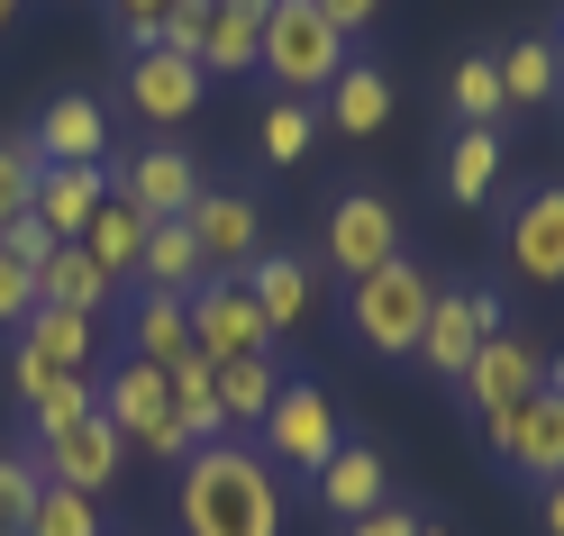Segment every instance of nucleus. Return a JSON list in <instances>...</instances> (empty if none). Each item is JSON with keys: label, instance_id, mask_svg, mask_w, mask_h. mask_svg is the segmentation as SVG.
Instances as JSON below:
<instances>
[{"label": "nucleus", "instance_id": "f257e3e1", "mask_svg": "<svg viewBox=\"0 0 564 536\" xmlns=\"http://www.w3.org/2000/svg\"><path fill=\"white\" fill-rule=\"evenodd\" d=\"M183 536H282V482L256 446H200L183 455Z\"/></svg>", "mask_w": 564, "mask_h": 536}, {"label": "nucleus", "instance_id": "f03ea898", "mask_svg": "<svg viewBox=\"0 0 564 536\" xmlns=\"http://www.w3.org/2000/svg\"><path fill=\"white\" fill-rule=\"evenodd\" d=\"M264 74L292 91V100H319L346 64H356V37L319 10V0H273V19H264Z\"/></svg>", "mask_w": 564, "mask_h": 536}, {"label": "nucleus", "instance_id": "7ed1b4c3", "mask_svg": "<svg viewBox=\"0 0 564 536\" xmlns=\"http://www.w3.org/2000/svg\"><path fill=\"white\" fill-rule=\"evenodd\" d=\"M429 300H437V273L429 264H373L365 282H346V328H356L365 354H419V328H429Z\"/></svg>", "mask_w": 564, "mask_h": 536}, {"label": "nucleus", "instance_id": "20e7f679", "mask_svg": "<svg viewBox=\"0 0 564 536\" xmlns=\"http://www.w3.org/2000/svg\"><path fill=\"white\" fill-rule=\"evenodd\" d=\"M337 446H346V437H337L328 391H319V382H282L273 409H264V427H256V455L273 463V473H310V482H319V463H328Z\"/></svg>", "mask_w": 564, "mask_h": 536}, {"label": "nucleus", "instance_id": "39448f33", "mask_svg": "<svg viewBox=\"0 0 564 536\" xmlns=\"http://www.w3.org/2000/svg\"><path fill=\"white\" fill-rule=\"evenodd\" d=\"M100 418L119 427L128 446H147V455H164V463H183L192 446H183V427H173V391H164V364H147V354H128V364L100 382Z\"/></svg>", "mask_w": 564, "mask_h": 536}, {"label": "nucleus", "instance_id": "423d86ee", "mask_svg": "<svg viewBox=\"0 0 564 536\" xmlns=\"http://www.w3.org/2000/svg\"><path fill=\"white\" fill-rule=\"evenodd\" d=\"M465 409H474V427H491V418H510L519 401H538L546 391V354L528 346L519 328H491L482 346H474V364H465Z\"/></svg>", "mask_w": 564, "mask_h": 536}, {"label": "nucleus", "instance_id": "0eeeda50", "mask_svg": "<svg viewBox=\"0 0 564 536\" xmlns=\"http://www.w3.org/2000/svg\"><path fill=\"white\" fill-rule=\"evenodd\" d=\"M192 346L209 354V364H237V354H273V328H264V309L256 292H246V273H209L192 282Z\"/></svg>", "mask_w": 564, "mask_h": 536}, {"label": "nucleus", "instance_id": "6e6552de", "mask_svg": "<svg viewBox=\"0 0 564 536\" xmlns=\"http://www.w3.org/2000/svg\"><path fill=\"white\" fill-rule=\"evenodd\" d=\"M319 255H328V273L365 282L373 264L401 255V209L382 200V192H337L328 200V228H319Z\"/></svg>", "mask_w": 564, "mask_h": 536}, {"label": "nucleus", "instance_id": "1a4fd4ad", "mask_svg": "<svg viewBox=\"0 0 564 536\" xmlns=\"http://www.w3.org/2000/svg\"><path fill=\"white\" fill-rule=\"evenodd\" d=\"M491 328H510L491 292H465V282H437V300H429V328H419V364H429L437 382H465L474 346H482Z\"/></svg>", "mask_w": 564, "mask_h": 536}, {"label": "nucleus", "instance_id": "9d476101", "mask_svg": "<svg viewBox=\"0 0 564 536\" xmlns=\"http://www.w3.org/2000/svg\"><path fill=\"white\" fill-rule=\"evenodd\" d=\"M119 463H128V437L110 418H74V427H55V437H37V482H64V491H110L119 482Z\"/></svg>", "mask_w": 564, "mask_h": 536}, {"label": "nucleus", "instance_id": "9b49d317", "mask_svg": "<svg viewBox=\"0 0 564 536\" xmlns=\"http://www.w3.org/2000/svg\"><path fill=\"white\" fill-rule=\"evenodd\" d=\"M482 446L501 455L519 482H538V491H546V482L564 473V401H546V391H538V401H519L510 418H491V427H482Z\"/></svg>", "mask_w": 564, "mask_h": 536}, {"label": "nucleus", "instance_id": "f8f14e48", "mask_svg": "<svg viewBox=\"0 0 564 536\" xmlns=\"http://www.w3.org/2000/svg\"><path fill=\"white\" fill-rule=\"evenodd\" d=\"M200 100H209V74L192 55H164V46H137L128 55V110L147 128H183Z\"/></svg>", "mask_w": 564, "mask_h": 536}, {"label": "nucleus", "instance_id": "ddd939ff", "mask_svg": "<svg viewBox=\"0 0 564 536\" xmlns=\"http://www.w3.org/2000/svg\"><path fill=\"white\" fill-rule=\"evenodd\" d=\"M501 255L519 282H564V183H538L519 209H510V228H501Z\"/></svg>", "mask_w": 564, "mask_h": 536}, {"label": "nucleus", "instance_id": "4468645a", "mask_svg": "<svg viewBox=\"0 0 564 536\" xmlns=\"http://www.w3.org/2000/svg\"><path fill=\"white\" fill-rule=\"evenodd\" d=\"M183 228L200 237V264L209 273H246V264L264 255V219H256V200H246V192H200L183 209Z\"/></svg>", "mask_w": 564, "mask_h": 536}, {"label": "nucleus", "instance_id": "2eb2a0df", "mask_svg": "<svg viewBox=\"0 0 564 536\" xmlns=\"http://www.w3.org/2000/svg\"><path fill=\"white\" fill-rule=\"evenodd\" d=\"M28 155L37 164H100L110 155V110L91 91H55L37 110V128H28Z\"/></svg>", "mask_w": 564, "mask_h": 536}, {"label": "nucleus", "instance_id": "dca6fc26", "mask_svg": "<svg viewBox=\"0 0 564 536\" xmlns=\"http://www.w3.org/2000/svg\"><path fill=\"white\" fill-rule=\"evenodd\" d=\"M110 200V183H100V164H37V219H46V237L55 245H83V228H91V209Z\"/></svg>", "mask_w": 564, "mask_h": 536}, {"label": "nucleus", "instance_id": "f3484780", "mask_svg": "<svg viewBox=\"0 0 564 536\" xmlns=\"http://www.w3.org/2000/svg\"><path fill=\"white\" fill-rule=\"evenodd\" d=\"M200 192H209V183H200V164H192L183 146H147V155H128V192H119V200H137L147 219H183Z\"/></svg>", "mask_w": 564, "mask_h": 536}, {"label": "nucleus", "instance_id": "a211bd4d", "mask_svg": "<svg viewBox=\"0 0 564 536\" xmlns=\"http://www.w3.org/2000/svg\"><path fill=\"white\" fill-rule=\"evenodd\" d=\"M246 292H256V309H264V328H273V337H292L301 318H310V292H319V273H310V255H256V264H246Z\"/></svg>", "mask_w": 564, "mask_h": 536}, {"label": "nucleus", "instance_id": "6ab92c4d", "mask_svg": "<svg viewBox=\"0 0 564 536\" xmlns=\"http://www.w3.org/2000/svg\"><path fill=\"white\" fill-rule=\"evenodd\" d=\"M319 500H328L337 518H365V510L392 500V463H382L373 446H337V455L319 463Z\"/></svg>", "mask_w": 564, "mask_h": 536}, {"label": "nucleus", "instance_id": "aec40b11", "mask_svg": "<svg viewBox=\"0 0 564 536\" xmlns=\"http://www.w3.org/2000/svg\"><path fill=\"white\" fill-rule=\"evenodd\" d=\"M446 200L455 209H482L491 192H501V128H455L446 136Z\"/></svg>", "mask_w": 564, "mask_h": 536}, {"label": "nucleus", "instance_id": "412c9836", "mask_svg": "<svg viewBox=\"0 0 564 536\" xmlns=\"http://www.w3.org/2000/svg\"><path fill=\"white\" fill-rule=\"evenodd\" d=\"M192 292H137L128 300V346L147 354V364H173V354H192Z\"/></svg>", "mask_w": 564, "mask_h": 536}, {"label": "nucleus", "instance_id": "4be33fe9", "mask_svg": "<svg viewBox=\"0 0 564 536\" xmlns=\"http://www.w3.org/2000/svg\"><path fill=\"white\" fill-rule=\"evenodd\" d=\"M319 100H328V128L337 136H373L382 119H392V83H382V64H346Z\"/></svg>", "mask_w": 564, "mask_h": 536}, {"label": "nucleus", "instance_id": "5701e85b", "mask_svg": "<svg viewBox=\"0 0 564 536\" xmlns=\"http://www.w3.org/2000/svg\"><path fill=\"white\" fill-rule=\"evenodd\" d=\"M137 273H147V292H192V282H209L200 237H192L183 219H155V228H147V245H137Z\"/></svg>", "mask_w": 564, "mask_h": 536}, {"label": "nucleus", "instance_id": "b1692460", "mask_svg": "<svg viewBox=\"0 0 564 536\" xmlns=\"http://www.w3.org/2000/svg\"><path fill=\"white\" fill-rule=\"evenodd\" d=\"M256 55H264V19L219 0V10H209V28H200V55H192V64L219 83V74H256Z\"/></svg>", "mask_w": 564, "mask_h": 536}, {"label": "nucleus", "instance_id": "393cba45", "mask_svg": "<svg viewBox=\"0 0 564 536\" xmlns=\"http://www.w3.org/2000/svg\"><path fill=\"white\" fill-rule=\"evenodd\" d=\"M147 228H155V219H147L137 200H100V209H91V228H83V255L119 282V273H137V245H147Z\"/></svg>", "mask_w": 564, "mask_h": 536}, {"label": "nucleus", "instance_id": "a878e982", "mask_svg": "<svg viewBox=\"0 0 564 536\" xmlns=\"http://www.w3.org/2000/svg\"><path fill=\"white\" fill-rule=\"evenodd\" d=\"M37 300H46V309H83V318H100V300H110V273H100L83 245H55V255L37 264Z\"/></svg>", "mask_w": 564, "mask_h": 536}, {"label": "nucleus", "instance_id": "bb28decb", "mask_svg": "<svg viewBox=\"0 0 564 536\" xmlns=\"http://www.w3.org/2000/svg\"><path fill=\"white\" fill-rule=\"evenodd\" d=\"M219 418H228V437L237 427H264V409H273V391H282V373H273V354H237V364H219Z\"/></svg>", "mask_w": 564, "mask_h": 536}, {"label": "nucleus", "instance_id": "cd10ccee", "mask_svg": "<svg viewBox=\"0 0 564 536\" xmlns=\"http://www.w3.org/2000/svg\"><path fill=\"white\" fill-rule=\"evenodd\" d=\"M491 64H501V100H510V110H546V100L564 91V74H555V37H519V46H501Z\"/></svg>", "mask_w": 564, "mask_h": 536}, {"label": "nucleus", "instance_id": "c85d7f7f", "mask_svg": "<svg viewBox=\"0 0 564 536\" xmlns=\"http://www.w3.org/2000/svg\"><path fill=\"white\" fill-rule=\"evenodd\" d=\"M446 110L465 128H501V110H510V100H501V64H491V55H455L446 64Z\"/></svg>", "mask_w": 564, "mask_h": 536}, {"label": "nucleus", "instance_id": "c756f323", "mask_svg": "<svg viewBox=\"0 0 564 536\" xmlns=\"http://www.w3.org/2000/svg\"><path fill=\"white\" fill-rule=\"evenodd\" d=\"M310 136H319V100H292V91H282L273 110L256 119V155H264V164H301Z\"/></svg>", "mask_w": 564, "mask_h": 536}, {"label": "nucleus", "instance_id": "7c9ffc66", "mask_svg": "<svg viewBox=\"0 0 564 536\" xmlns=\"http://www.w3.org/2000/svg\"><path fill=\"white\" fill-rule=\"evenodd\" d=\"M19 536H100V500H91V491H64V482H46Z\"/></svg>", "mask_w": 564, "mask_h": 536}, {"label": "nucleus", "instance_id": "2f4dec72", "mask_svg": "<svg viewBox=\"0 0 564 536\" xmlns=\"http://www.w3.org/2000/svg\"><path fill=\"white\" fill-rule=\"evenodd\" d=\"M100 409V382L91 373H55L37 401H28V418H37V437H55V427H74V418H91Z\"/></svg>", "mask_w": 564, "mask_h": 536}, {"label": "nucleus", "instance_id": "473e14b6", "mask_svg": "<svg viewBox=\"0 0 564 536\" xmlns=\"http://www.w3.org/2000/svg\"><path fill=\"white\" fill-rule=\"evenodd\" d=\"M28 200H37V155H28V136H0V228L28 219Z\"/></svg>", "mask_w": 564, "mask_h": 536}, {"label": "nucleus", "instance_id": "72a5a7b5", "mask_svg": "<svg viewBox=\"0 0 564 536\" xmlns=\"http://www.w3.org/2000/svg\"><path fill=\"white\" fill-rule=\"evenodd\" d=\"M37 491H46V482H37V455H0V527H10V536L28 527Z\"/></svg>", "mask_w": 564, "mask_h": 536}, {"label": "nucleus", "instance_id": "f704fd0d", "mask_svg": "<svg viewBox=\"0 0 564 536\" xmlns=\"http://www.w3.org/2000/svg\"><path fill=\"white\" fill-rule=\"evenodd\" d=\"M209 10H219V0H173V10H164V28H155V46H164V55H200Z\"/></svg>", "mask_w": 564, "mask_h": 536}, {"label": "nucleus", "instance_id": "c9c22d12", "mask_svg": "<svg viewBox=\"0 0 564 536\" xmlns=\"http://www.w3.org/2000/svg\"><path fill=\"white\" fill-rule=\"evenodd\" d=\"M0 255H10V264H28V273H37V264L55 255V237H46V219H37V209H28V219H10V228H0Z\"/></svg>", "mask_w": 564, "mask_h": 536}, {"label": "nucleus", "instance_id": "e433bc0d", "mask_svg": "<svg viewBox=\"0 0 564 536\" xmlns=\"http://www.w3.org/2000/svg\"><path fill=\"white\" fill-rule=\"evenodd\" d=\"M164 10H173V0H110V28L128 37V55H137V46H155V28H164Z\"/></svg>", "mask_w": 564, "mask_h": 536}, {"label": "nucleus", "instance_id": "4c0bfd02", "mask_svg": "<svg viewBox=\"0 0 564 536\" xmlns=\"http://www.w3.org/2000/svg\"><path fill=\"white\" fill-rule=\"evenodd\" d=\"M28 309H37V273H28V264H10V255H0V328H19V318Z\"/></svg>", "mask_w": 564, "mask_h": 536}, {"label": "nucleus", "instance_id": "58836bf2", "mask_svg": "<svg viewBox=\"0 0 564 536\" xmlns=\"http://www.w3.org/2000/svg\"><path fill=\"white\" fill-rule=\"evenodd\" d=\"M346 536H419V510H410V500H382V510H365Z\"/></svg>", "mask_w": 564, "mask_h": 536}, {"label": "nucleus", "instance_id": "ea45409f", "mask_svg": "<svg viewBox=\"0 0 564 536\" xmlns=\"http://www.w3.org/2000/svg\"><path fill=\"white\" fill-rule=\"evenodd\" d=\"M319 10L346 28V37H356V28H373V19H382V0H319Z\"/></svg>", "mask_w": 564, "mask_h": 536}, {"label": "nucleus", "instance_id": "a19ab883", "mask_svg": "<svg viewBox=\"0 0 564 536\" xmlns=\"http://www.w3.org/2000/svg\"><path fill=\"white\" fill-rule=\"evenodd\" d=\"M538 536H564V473L538 491Z\"/></svg>", "mask_w": 564, "mask_h": 536}, {"label": "nucleus", "instance_id": "79ce46f5", "mask_svg": "<svg viewBox=\"0 0 564 536\" xmlns=\"http://www.w3.org/2000/svg\"><path fill=\"white\" fill-rule=\"evenodd\" d=\"M546 401H564V354H546Z\"/></svg>", "mask_w": 564, "mask_h": 536}, {"label": "nucleus", "instance_id": "37998d69", "mask_svg": "<svg viewBox=\"0 0 564 536\" xmlns=\"http://www.w3.org/2000/svg\"><path fill=\"white\" fill-rule=\"evenodd\" d=\"M19 10H28V0H0V46H10V28H19Z\"/></svg>", "mask_w": 564, "mask_h": 536}, {"label": "nucleus", "instance_id": "c03bdc74", "mask_svg": "<svg viewBox=\"0 0 564 536\" xmlns=\"http://www.w3.org/2000/svg\"><path fill=\"white\" fill-rule=\"evenodd\" d=\"M228 10H256V19H273V0H228Z\"/></svg>", "mask_w": 564, "mask_h": 536}, {"label": "nucleus", "instance_id": "a18cd8bd", "mask_svg": "<svg viewBox=\"0 0 564 536\" xmlns=\"http://www.w3.org/2000/svg\"><path fill=\"white\" fill-rule=\"evenodd\" d=\"M419 536H446V527H429V518H419Z\"/></svg>", "mask_w": 564, "mask_h": 536}, {"label": "nucleus", "instance_id": "49530a36", "mask_svg": "<svg viewBox=\"0 0 564 536\" xmlns=\"http://www.w3.org/2000/svg\"><path fill=\"white\" fill-rule=\"evenodd\" d=\"M555 74H564V37H555Z\"/></svg>", "mask_w": 564, "mask_h": 536}, {"label": "nucleus", "instance_id": "de8ad7c7", "mask_svg": "<svg viewBox=\"0 0 564 536\" xmlns=\"http://www.w3.org/2000/svg\"><path fill=\"white\" fill-rule=\"evenodd\" d=\"M0 536H10V527H0Z\"/></svg>", "mask_w": 564, "mask_h": 536}]
</instances>
